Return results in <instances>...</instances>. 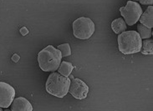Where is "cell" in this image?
<instances>
[{
    "mask_svg": "<svg viewBox=\"0 0 153 111\" xmlns=\"http://www.w3.org/2000/svg\"><path fill=\"white\" fill-rule=\"evenodd\" d=\"M120 12L124 18L126 24L132 26L139 20L141 13H143L141 5L135 1H128L125 7H120Z\"/></svg>",
    "mask_w": 153,
    "mask_h": 111,
    "instance_id": "5b68a950",
    "label": "cell"
},
{
    "mask_svg": "<svg viewBox=\"0 0 153 111\" xmlns=\"http://www.w3.org/2000/svg\"><path fill=\"white\" fill-rule=\"evenodd\" d=\"M20 33L22 34V35H26V34H28L29 33V31H28V29H27V28H25V27H24V28H22V29H20Z\"/></svg>",
    "mask_w": 153,
    "mask_h": 111,
    "instance_id": "2e32d148",
    "label": "cell"
},
{
    "mask_svg": "<svg viewBox=\"0 0 153 111\" xmlns=\"http://www.w3.org/2000/svg\"><path fill=\"white\" fill-rule=\"evenodd\" d=\"M140 4L143 5H152L153 4V0H139Z\"/></svg>",
    "mask_w": 153,
    "mask_h": 111,
    "instance_id": "9a60e30c",
    "label": "cell"
},
{
    "mask_svg": "<svg viewBox=\"0 0 153 111\" xmlns=\"http://www.w3.org/2000/svg\"><path fill=\"white\" fill-rule=\"evenodd\" d=\"M141 24L145 25L147 28L152 29L153 27V7L152 5H149L145 12L141 13L139 18Z\"/></svg>",
    "mask_w": 153,
    "mask_h": 111,
    "instance_id": "9c48e42d",
    "label": "cell"
},
{
    "mask_svg": "<svg viewBox=\"0 0 153 111\" xmlns=\"http://www.w3.org/2000/svg\"><path fill=\"white\" fill-rule=\"evenodd\" d=\"M89 86L80 78L71 79L69 93L76 99H85L89 94Z\"/></svg>",
    "mask_w": 153,
    "mask_h": 111,
    "instance_id": "8992f818",
    "label": "cell"
},
{
    "mask_svg": "<svg viewBox=\"0 0 153 111\" xmlns=\"http://www.w3.org/2000/svg\"><path fill=\"white\" fill-rule=\"evenodd\" d=\"M132 1H139V0H132Z\"/></svg>",
    "mask_w": 153,
    "mask_h": 111,
    "instance_id": "d6986e66",
    "label": "cell"
},
{
    "mask_svg": "<svg viewBox=\"0 0 153 111\" xmlns=\"http://www.w3.org/2000/svg\"><path fill=\"white\" fill-rule=\"evenodd\" d=\"M11 110L13 111H32L33 106L27 99L19 97L13 99L11 104Z\"/></svg>",
    "mask_w": 153,
    "mask_h": 111,
    "instance_id": "ba28073f",
    "label": "cell"
},
{
    "mask_svg": "<svg viewBox=\"0 0 153 111\" xmlns=\"http://www.w3.org/2000/svg\"><path fill=\"white\" fill-rule=\"evenodd\" d=\"M12 59H13V62H18L19 60V56L18 55V54H13V58H12Z\"/></svg>",
    "mask_w": 153,
    "mask_h": 111,
    "instance_id": "e0dca14e",
    "label": "cell"
},
{
    "mask_svg": "<svg viewBox=\"0 0 153 111\" xmlns=\"http://www.w3.org/2000/svg\"><path fill=\"white\" fill-rule=\"evenodd\" d=\"M118 48L121 54H132L141 52L142 38L137 31L130 30L120 33L117 38Z\"/></svg>",
    "mask_w": 153,
    "mask_h": 111,
    "instance_id": "7a4b0ae2",
    "label": "cell"
},
{
    "mask_svg": "<svg viewBox=\"0 0 153 111\" xmlns=\"http://www.w3.org/2000/svg\"><path fill=\"white\" fill-rule=\"evenodd\" d=\"M95 26L94 22L86 17H80L73 23L74 36L79 39H88L93 35Z\"/></svg>",
    "mask_w": 153,
    "mask_h": 111,
    "instance_id": "277c9868",
    "label": "cell"
},
{
    "mask_svg": "<svg viewBox=\"0 0 153 111\" xmlns=\"http://www.w3.org/2000/svg\"><path fill=\"white\" fill-rule=\"evenodd\" d=\"M74 66L72 65V64H71L70 62L64 61L60 63V64L58 68V72L60 74H62L63 76L65 77H69V75L71 74V72L74 70Z\"/></svg>",
    "mask_w": 153,
    "mask_h": 111,
    "instance_id": "8fae6325",
    "label": "cell"
},
{
    "mask_svg": "<svg viewBox=\"0 0 153 111\" xmlns=\"http://www.w3.org/2000/svg\"><path fill=\"white\" fill-rule=\"evenodd\" d=\"M60 52H61V54H62V57H68L71 54V46L69 44H60L57 47Z\"/></svg>",
    "mask_w": 153,
    "mask_h": 111,
    "instance_id": "5bb4252c",
    "label": "cell"
},
{
    "mask_svg": "<svg viewBox=\"0 0 153 111\" xmlns=\"http://www.w3.org/2000/svg\"><path fill=\"white\" fill-rule=\"evenodd\" d=\"M71 79L59 72L50 74L45 84L46 91L57 98H64L69 93Z\"/></svg>",
    "mask_w": 153,
    "mask_h": 111,
    "instance_id": "3957f363",
    "label": "cell"
},
{
    "mask_svg": "<svg viewBox=\"0 0 153 111\" xmlns=\"http://www.w3.org/2000/svg\"><path fill=\"white\" fill-rule=\"evenodd\" d=\"M126 28H127L126 24L125 22L124 18H118L112 21L111 29L113 32L116 34H120V33L126 31Z\"/></svg>",
    "mask_w": 153,
    "mask_h": 111,
    "instance_id": "30bf717a",
    "label": "cell"
},
{
    "mask_svg": "<svg viewBox=\"0 0 153 111\" xmlns=\"http://www.w3.org/2000/svg\"><path fill=\"white\" fill-rule=\"evenodd\" d=\"M137 33L140 34V36L142 39H146V38H149L152 37V29L147 28L145 25L140 24L137 25Z\"/></svg>",
    "mask_w": 153,
    "mask_h": 111,
    "instance_id": "4fadbf2b",
    "label": "cell"
},
{
    "mask_svg": "<svg viewBox=\"0 0 153 111\" xmlns=\"http://www.w3.org/2000/svg\"><path fill=\"white\" fill-rule=\"evenodd\" d=\"M61 52L54 46L48 45L38 54L39 66L45 72H54L61 63Z\"/></svg>",
    "mask_w": 153,
    "mask_h": 111,
    "instance_id": "6da1fadb",
    "label": "cell"
},
{
    "mask_svg": "<svg viewBox=\"0 0 153 111\" xmlns=\"http://www.w3.org/2000/svg\"><path fill=\"white\" fill-rule=\"evenodd\" d=\"M4 110V108H2V107H0V111H2Z\"/></svg>",
    "mask_w": 153,
    "mask_h": 111,
    "instance_id": "ac0fdd59",
    "label": "cell"
},
{
    "mask_svg": "<svg viewBox=\"0 0 153 111\" xmlns=\"http://www.w3.org/2000/svg\"><path fill=\"white\" fill-rule=\"evenodd\" d=\"M15 98V90L10 84L0 82V107L8 108Z\"/></svg>",
    "mask_w": 153,
    "mask_h": 111,
    "instance_id": "52a82bcc",
    "label": "cell"
},
{
    "mask_svg": "<svg viewBox=\"0 0 153 111\" xmlns=\"http://www.w3.org/2000/svg\"><path fill=\"white\" fill-rule=\"evenodd\" d=\"M141 52L145 55H152L153 54V40L146 38L142 42Z\"/></svg>",
    "mask_w": 153,
    "mask_h": 111,
    "instance_id": "7c38bea8",
    "label": "cell"
}]
</instances>
